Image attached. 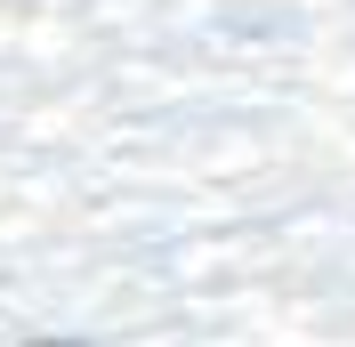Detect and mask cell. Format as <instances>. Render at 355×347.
<instances>
[{
	"mask_svg": "<svg viewBox=\"0 0 355 347\" xmlns=\"http://www.w3.org/2000/svg\"><path fill=\"white\" fill-rule=\"evenodd\" d=\"M33 347H81V339H33Z\"/></svg>",
	"mask_w": 355,
	"mask_h": 347,
	"instance_id": "1",
	"label": "cell"
}]
</instances>
